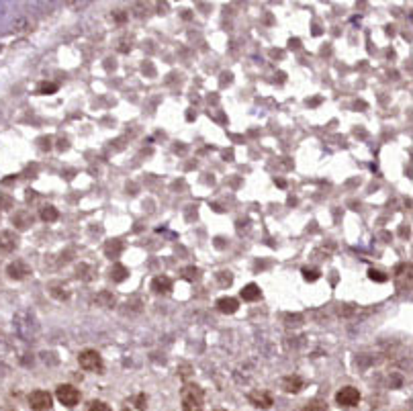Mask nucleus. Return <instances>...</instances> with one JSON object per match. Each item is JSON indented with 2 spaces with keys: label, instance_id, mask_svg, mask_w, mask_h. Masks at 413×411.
Returning a JSON list of instances; mask_svg holds the SVG:
<instances>
[{
  "label": "nucleus",
  "instance_id": "3",
  "mask_svg": "<svg viewBox=\"0 0 413 411\" xmlns=\"http://www.w3.org/2000/svg\"><path fill=\"white\" fill-rule=\"evenodd\" d=\"M27 399H29V407L33 411H49L51 405H53V397L47 391H41V389L31 391Z\"/></svg>",
  "mask_w": 413,
  "mask_h": 411
},
{
  "label": "nucleus",
  "instance_id": "16",
  "mask_svg": "<svg viewBox=\"0 0 413 411\" xmlns=\"http://www.w3.org/2000/svg\"><path fill=\"white\" fill-rule=\"evenodd\" d=\"M39 215H41V219H43L45 223H53V221H58V217H60V213H58V209H56L53 205H45Z\"/></svg>",
  "mask_w": 413,
  "mask_h": 411
},
{
  "label": "nucleus",
  "instance_id": "22",
  "mask_svg": "<svg viewBox=\"0 0 413 411\" xmlns=\"http://www.w3.org/2000/svg\"><path fill=\"white\" fill-rule=\"evenodd\" d=\"M182 277H184L186 281H197V279H199V268H195V266L184 268V270H182Z\"/></svg>",
  "mask_w": 413,
  "mask_h": 411
},
{
  "label": "nucleus",
  "instance_id": "19",
  "mask_svg": "<svg viewBox=\"0 0 413 411\" xmlns=\"http://www.w3.org/2000/svg\"><path fill=\"white\" fill-rule=\"evenodd\" d=\"M368 279H370V281H374V283H387V281H389V277H387L384 272L374 270V268H370V270H368Z\"/></svg>",
  "mask_w": 413,
  "mask_h": 411
},
{
  "label": "nucleus",
  "instance_id": "20",
  "mask_svg": "<svg viewBox=\"0 0 413 411\" xmlns=\"http://www.w3.org/2000/svg\"><path fill=\"white\" fill-rule=\"evenodd\" d=\"M56 90H58V84H53V82H41L39 88H37L39 94H51V92H56Z\"/></svg>",
  "mask_w": 413,
  "mask_h": 411
},
{
  "label": "nucleus",
  "instance_id": "2",
  "mask_svg": "<svg viewBox=\"0 0 413 411\" xmlns=\"http://www.w3.org/2000/svg\"><path fill=\"white\" fill-rule=\"evenodd\" d=\"M78 364L82 370H88V372H100L104 368V362H102V356L96 352V350H82L78 354Z\"/></svg>",
  "mask_w": 413,
  "mask_h": 411
},
{
  "label": "nucleus",
  "instance_id": "26",
  "mask_svg": "<svg viewBox=\"0 0 413 411\" xmlns=\"http://www.w3.org/2000/svg\"><path fill=\"white\" fill-rule=\"evenodd\" d=\"M39 144H41V150H49L51 148V137H41Z\"/></svg>",
  "mask_w": 413,
  "mask_h": 411
},
{
  "label": "nucleus",
  "instance_id": "5",
  "mask_svg": "<svg viewBox=\"0 0 413 411\" xmlns=\"http://www.w3.org/2000/svg\"><path fill=\"white\" fill-rule=\"evenodd\" d=\"M360 391L354 389V387H344L336 393V403L342 405V407H356L360 403Z\"/></svg>",
  "mask_w": 413,
  "mask_h": 411
},
{
  "label": "nucleus",
  "instance_id": "13",
  "mask_svg": "<svg viewBox=\"0 0 413 411\" xmlns=\"http://www.w3.org/2000/svg\"><path fill=\"white\" fill-rule=\"evenodd\" d=\"M111 279H113V283H123L127 277H129V268L127 266H123V264H113V268H111Z\"/></svg>",
  "mask_w": 413,
  "mask_h": 411
},
{
  "label": "nucleus",
  "instance_id": "14",
  "mask_svg": "<svg viewBox=\"0 0 413 411\" xmlns=\"http://www.w3.org/2000/svg\"><path fill=\"white\" fill-rule=\"evenodd\" d=\"M260 297H262L260 287H258V285H254V283L241 289V299H243V301H258Z\"/></svg>",
  "mask_w": 413,
  "mask_h": 411
},
{
  "label": "nucleus",
  "instance_id": "12",
  "mask_svg": "<svg viewBox=\"0 0 413 411\" xmlns=\"http://www.w3.org/2000/svg\"><path fill=\"white\" fill-rule=\"evenodd\" d=\"M303 387H305V382H303V378L297 376V374H293V376H285V378H283V389H285L287 393H299Z\"/></svg>",
  "mask_w": 413,
  "mask_h": 411
},
{
  "label": "nucleus",
  "instance_id": "24",
  "mask_svg": "<svg viewBox=\"0 0 413 411\" xmlns=\"http://www.w3.org/2000/svg\"><path fill=\"white\" fill-rule=\"evenodd\" d=\"M217 281L223 285V287H227V285H231V281H233V277L229 272H217Z\"/></svg>",
  "mask_w": 413,
  "mask_h": 411
},
{
  "label": "nucleus",
  "instance_id": "4",
  "mask_svg": "<svg viewBox=\"0 0 413 411\" xmlns=\"http://www.w3.org/2000/svg\"><path fill=\"white\" fill-rule=\"evenodd\" d=\"M56 397H58V401H60L62 405H66V407H76L78 401H80V391H78L76 387H72V385H60V387L56 389Z\"/></svg>",
  "mask_w": 413,
  "mask_h": 411
},
{
  "label": "nucleus",
  "instance_id": "11",
  "mask_svg": "<svg viewBox=\"0 0 413 411\" xmlns=\"http://www.w3.org/2000/svg\"><path fill=\"white\" fill-rule=\"evenodd\" d=\"M121 252H123V241H121L119 237H113V239H108V241L104 243V256H106V258L115 260V258L121 256Z\"/></svg>",
  "mask_w": 413,
  "mask_h": 411
},
{
  "label": "nucleus",
  "instance_id": "6",
  "mask_svg": "<svg viewBox=\"0 0 413 411\" xmlns=\"http://www.w3.org/2000/svg\"><path fill=\"white\" fill-rule=\"evenodd\" d=\"M7 274H9V279H13V281H23V279H27L29 274H31V268H29L27 262L15 260V262H11L7 266Z\"/></svg>",
  "mask_w": 413,
  "mask_h": 411
},
{
  "label": "nucleus",
  "instance_id": "7",
  "mask_svg": "<svg viewBox=\"0 0 413 411\" xmlns=\"http://www.w3.org/2000/svg\"><path fill=\"white\" fill-rule=\"evenodd\" d=\"M19 248V233L13 229H3L0 231V250L3 252H13Z\"/></svg>",
  "mask_w": 413,
  "mask_h": 411
},
{
  "label": "nucleus",
  "instance_id": "9",
  "mask_svg": "<svg viewBox=\"0 0 413 411\" xmlns=\"http://www.w3.org/2000/svg\"><path fill=\"white\" fill-rule=\"evenodd\" d=\"M150 287H152V291L158 293V295H168V293L172 291L174 283H172V279H168V277H156Z\"/></svg>",
  "mask_w": 413,
  "mask_h": 411
},
{
  "label": "nucleus",
  "instance_id": "23",
  "mask_svg": "<svg viewBox=\"0 0 413 411\" xmlns=\"http://www.w3.org/2000/svg\"><path fill=\"white\" fill-rule=\"evenodd\" d=\"M102 301H106V307H113V305H115V299H113L108 293H100V295L94 299V303H96V305H100Z\"/></svg>",
  "mask_w": 413,
  "mask_h": 411
},
{
  "label": "nucleus",
  "instance_id": "18",
  "mask_svg": "<svg viewBox=\"0 0 413 411\" xmlns=\"http://www.w3.org/2000/svg\"><path fill=\"white\" fill-rule=\"evenodd\" d=\"M301 272H303V279H305L307 283H315V281H319V277H321V272H319L317 268H303Z\"/></svg>",
  "mask_w": 413,
  "mask_h": 411
},
{
  "label": "nucleus",
  "instance_id": "10",
  "mask_svg": "<svg viewBox=\"0 0 413 411\" xmlns=\"http://www.w3.org/2000/svg\"><path fill=\"white\" fill-rule=\"evenodd\" d=\"M215 307H217L221 313L231 315V313H235V311L239 309V303H237V299H233V297H221V299H217Z\"/></svg>",
  "mask_w": 413,
  "mask_h": 411
},
{
  "label": "nucleus",
  "instance_id": "15",
  "mask_svg": "<svg viewBox=\"0 0 413 411\" xmlns=\"http://www.w3.org/2000/svg\"><path fill=\"white\" fill-rule=\"evenodd\" d=\"M13 223L19 227V229H27L31 225V215L27 211H19L13 215Z\"/></svg>",
  "mask_w": 413,
  "mask_h": 411
},
{
  "label": "nucleus",
  "instance_id": "8",
  "mask_svg": "<svg viewBox=\"0 0 413 411\" xmlns=\"http://www.w3.org/2000/svg\"><path fill=\"white\" fill-rule=\"evenodd\" d=\"M250 403L254 407H260V409H270L272 407V397L266 391H254L250 395Z\"/></svg>",
  "mask_w": 413,
  "mask_h": 411
},
{
  "label": "nucleus",
  "instance_id": "17",
  "mask_svg": "<svg viewBox=\"0 0 413 411\" xmlns=\"http://www.w3.org/2000/svg\"><path fill=\"white\" fill-rule=\"evenodd\" d=\"M49 295L56 297L58 301H68L70 299V293H68V289L64 285H51L49 287Z\"/></svg>",
  "mask_w": 413,
  "mask_h": 411
},
{
  "label": "nucleus",
  "instance_id": "21",
  "mask_svg": "<svg viewBox=\"0 0 413 411\" xmlns=\"http://www.w3.org/2000/svg\"><path fill=\"white\" fill-rule=\"evenodd\" d=\"M88 411H113L104 401H90L88 403Z\"/></svg>",
  "mask_w": 413,
  "mask_h": 411
},
{
  "label": "nucleus",
  "instance_id": "1",
  "mask_svg": "<svg viewBox=\"0 0 413 411\" xmlns=\"http://www.w3.org/2000/svg\"><path fill=\"white\" fill-rule=\"evenodd\" d=\"M180 401H182V411H203L205 405V391L199 385H184L180 391Z\"/></svg>",
  "mask_w": 413,
  "mask_h": 411
},
{
  "label": "nucleus",
  "instance_id": "25",
  "mask_svg": "<svg viewBox=\"0 0 413 411\" xmlns=\"http://www.w3.org/2000/svg\"><path fill=\"white\" fill-rule=\"evenodd\" d=\"M146 405H148V397L142 393V395H137V409L140 411H144L146 409Z\"/></svg>",
  "mask_w": 413,
  "mask_h": 411
},
{
  "label": "nucleus",
  "instance_id": "27",
  "mask_svg": "<svg viewBox=\"0 0 413 411\" xmlns=\"http://www.w3.org/2000/svg\"><path fill=\"white\" fill-rule=\"evenodd\" d=\"M60 150H68V142L66 140H60V146H58Z\"/></svg>",
  "mask_w": 413,
  "mask_h": 411
},
{
  "label": "nucleus",
  "instance_id": "28",
  "mask_svg": "<svg viewBox=\"0 0 413 411\" xmlns=\"http://www.w3.org/2000/svg\"><path fill=\"white\" fill-rule=\"evenodd\" d=\"M277 184H279L281 188H285V186H287V182H285V180H277Z\"/></svg>",
  "mask_w": 413,
  "mask_h": 411
}]
</instances>
